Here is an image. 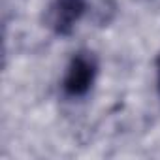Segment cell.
Returning <instances> with one entry per match:
<instances>
[{
  "label": "cell",
  "instance_id": "6da1fadb",
  "mask_svg": "<svg viewBox=\"0 0 160 160\" xmlns=\"http://www.w3.org/2000/svg\"><path fill=\"white\" fill-rule=\"evenodd\" d=\"M98 75V60L92 53L79 51L68 62L64 79H62V91L70 98H81L85 96Z\"/></svg>",
  "mask_w": 160,
  "mask_h": 160
},
{
  "label": "cell",
  "instance_id": "7a4b0ae2",
  "mask_svg": "<svg viewBox=\"0 0 160 160\" xmlns=\"http://www.w3.org/2000/svg\"><path fill=\"white\" fill-rule=\"evenodd\" d=\"M87 12V0H53L47 23L58 36H70Z\"/></svg>",
  "mask_w": 160,
  "mask_h": 160
},
{
  "label": "cell",
  "instance_id": "3957f363",
  "mask_svg": "<svg viewBox=\"0 0 160 160\" xmlns=\"http://www.w3.org/2000/svg\"><path fill=\"white\" fill-rule=\"evenodd\" d=\"M156 68H158V91H160V58L156 62Z\"/></svg>",
  "mask_w": 160,
  "mask_h": 160
}]
</instances>
